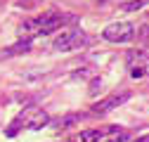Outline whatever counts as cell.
<instances>
[{
    "mask_svg": "<svg viewBox=\"0 0 149 142\" xmlns=\"http://www.w3.org/2000/svg\"><path fill=\"white\" fill-rule=\"evenodd\" d=\"M102 36H104V40H109V43H128L135 36V26L130 22H116V24H109L102 31Z\"/></svg>",
    "mask_w": 149,
    "mask_h": 142,
    "instance_id": "277c9868",
    "label": "cell"
},
{
    "mask_svg": "<svg viewBox=\"0 0 149 142\" xmlns=\"http://www.w3.org/2000/svg\"><path fill=\"white\" fill-rule=\"evenodd\" d=\"M130 97H133V93H130V90L114 93V95H109V97L100 100L95 106H92V111H95V114H107V111H111V109H116V106H121L123 102H128Z\"/></svg>",
    "mask_w": 149,
    "mask_h": 142,
    "instance_id": "8992f818",
    "label": "cell"
},
{
    "mask_svg": "<svg viewBox=\"0 0 149 142\" xmlns=\"http://www.w3.org/2000/svg\"><path fill=\"white\" fill-rule=\"evenodd\" d=\"M88 45V36L81 29H66L54 38V50L57 52H71V50H81Z\"/></svg>",
    "mask_w": 149,
    "mask_h": 142,
    "instance_id": "7a4b0ae2",
    "label": "cell"
},
{
    "mask_svg": "<svg viewBox=\"0 0 149 142\" xmlns=\"http://www.w3.org/2000/svg\"><path fill=\"white\" fill-rule=\"evenodd\" d=\"M140 40L149 47V24H142V26H140Z\"/></svg>",
    "mask_w": 149,
    "mask_h": 142,
    "instance_id": "8fae6325",
    "label": "cell"
},
{
    "mask_svg": "<svg viewBox=\"0 0 149 142\" xmlns=\"http://www.w3.org/2000/svg\"><path fill=\"white\" fill-rule=\"evenodd\" d=\"M137 142H149V137H140V140H137Z\"/></svg>",
    "mask_w": 149,
    "mask_h": 142,
    "instance_id": "4fadbf2b",
    "label": "cell"
},
{
    "mask_svg": "<svg viewBox=\"0 0 149 142\" xmlns=\"http://www.w3.org/2000/svg\"><path fill=\"white\" fill-rule=\"evenodd\" d=\"M31 50V40H19V43H14V45H10V47H5V50H0V57H14V55H24V52H29Z\"/></svg>",
    "mask_w": 149,
    "mask_h": 142,
    "instance_id": "52a82bcc",
    "label": "cell"
},
{
    "mask_svg": "<svg viewBox=\"0 0 149 142\" xmlns=\"http://www.w3.org/2000/svg\"><path fill=\"white\" fill-rule=\"evenodd\" d=\"M31 3H33V0H19V7H33Z\"/></svg>",
    "mask_w": 149,
    "mask_h": 142,
    "instance_id": "7c38bea8",
    "label": "cell"
},
{
    "mask_svg": "<svg viewBox=\"0 0 149 142\" xmlns=\"http://www.w3.org/2000/svg\"><path fill=\"white\" fill-rule=\"evenodd\" d=\"M125 66L133 78H144L149 76V55L144 50H130L125 55Z\"/></svg>",
    "mask_w": 149,
    "mask_h": 142,
    "instance_id": "3957f363",
    "label": "cell"
},
{
    "mask_svg": "<svg viewBox=\"0 0 149 142\" xmlns=\"http://www.w3.org/2000/svg\"><path fill=\"white\" fill-rule=\"evenodd\" d=\"M100 140H102L100 128H95V130H83V133H81V142H100Z\"/></svg>",
    "mask_w": 149,
    "mask_h": 142,
    "instance_id": "9c48e42d",
    "label": "cell"
},
{
    "mask_svg": "<svg viewBox=\"0 0 149 142\" xmlns=\"http://www.w3.org/2000/svg\"><path fill=\"white\" fill-rule=\"evenodd\" d=\"M81 118H83L81 114H69V116H64L62 121H57V123H54V128H57V130H64V128H69V126H76Z\"/></svg>",
    "mask_w": 149,
    "mask_h": 142,
    "instance_id": "ba28073f",
    "label": "cell"
},
{
    "mask_svg": "<svg viewBox=\"0 0 149 142\" xmlns=\"http://www.w3.org/2000/svg\"><path fill=\"white\" fill-rule=\"evenodd\" d=\"M47 123H50V116H47L43 109H38V106H26V109H24L19 116L12 121V126L5 130V135H7V137H14L22 128H29V130H40L43 126H47Z\"/></svg>",
    "mask_w": 149,
    "mask_h": 142,
    "instance_id": "6da1fadb",
    "label": "cell"
},
{
    "mask_svg": "<svg viewBox=\"0 0 149 142\" xmlns=\"http://www.w3.org/2000/svg\"><path fill=\"white\" fill-rule=\"evenodd\" d=\"M142 7H144V0H130V3L123 5L125 12H135V10H142Z\"/></svg>",
    "mask_w": 149,
    "mask_h": 142,
    "instance_id": "30bf717a",
    "label": "cell"
},
{
    "mask_svg": "<svg viewBox=\"0 0 149 142\" xmlns=\"http://www.w3.org/2000/svg\"><path fill=\"white\" fill-rule=\"evenodd\" d=\"M66 19H69V17L66 14H59V12H45V14H40L38 19H36V24H38V36L57 31Z\"/></svg>",
    "mask_w": 149,
    "mask_h": 142,
    "instance_id": "5b68a950",
    "label": "cell"
}]
</instances>
